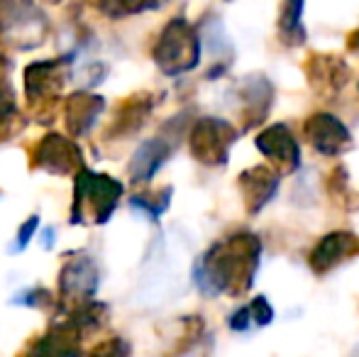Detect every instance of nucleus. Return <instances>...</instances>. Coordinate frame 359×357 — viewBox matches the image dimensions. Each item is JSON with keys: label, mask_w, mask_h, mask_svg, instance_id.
I'll use <instances>...</instances> for the list:
<instances>
[{"label": "nucleus", "mask_w": 359, "mask_h": 357, "mask_svg": "<svg viewBox=\"0 0 359 357\" xmlns=\"http://www.w3.org/2000/svg\"><path fill=\"white\" fill-rule=\"evenodd\" d=\"M237 140H240V130L227 120L215 115L196 118L189 130L191 157L203 167H225Z\"/></svg>", "instance_id": "39448f33"}, {"label": "nucleus", "mask_w": 359, "mask_h": 357, "mask_svg": "<svg viewBox=\"0 0 359 357\" xmlns=\"http://www.w3.org/2000/svg\"><path fill=\"white\" fill-rule=\"evenodd\" d=\"M176 144L179 142H176L174 137H169V135H164L161 130H159V135L144 140V142L135 149L133 159H130V167H128V174H130V179H133V184H147V181H151V177L169 162Z\"/></svg>", "instance_id": "f3484780"}, {"label": "nucleus", "mask_w": 359, "mask_h": 357, "mask_svg": "<svg viewBox=\"0 0 359 357\" xmlns=\"http://www.w3.org/2000/svg\"><path fill=\"white\" fill-rule=\"evenodd\" d=\"M303 137L313 147V152L323 157H342L355 147L350 128L327 110H316L303 120Z\"/></svg>", "instance_id": "9d476101"}, {"label": "nucleus", "mask_w": 359, "mask_h": 357, "mask_svg": "<svg viewBox=\"0 0 359 357\" xmlns=\"http://www.w3.org/2000/svg\"><path fill=\"white\" fill-rule=\"evenodd\" d=\"M303 10L306 5L301 0H286L279 8V18H276V34L279 42L286 47H303L308 39L306 25H303Z\"/></svg>", "instance_id": "6ab92c4d"}, {"label": "nucleus", "mask_w": 359, "mask_h": 357, "mask_svg": "<svg viewBox=\"0 0 359 357\" xmlns=\"http://www.w3.org/2000/svg\"><path fill=\"white\" fill-rule=\"evenodd\" d=\"M279 186L281 177L269 164H255V167H247L245 172H240L237 189H240L245 213L259 215L274 201V196L279 194Z\"/></svg>", "instance_id": "4468645a"}, {"label": "nucleus", "mask_w": 359, "mask_h": 357, "mask_svg": "<svg viewBox=\"0 0 359 357\" xmlns=\"http://www.w3.org/2000/svg\"><path fill=\"white\" fill-rule=\"evenodd\" d=\"M18 120V103H15V90L5 76H0V140L8 137Z\"/></svg>", "instance_id": "5701e85b"}, {"label": "nucleus", "mask_w": 359, "mask_h": 357, "mask_svg": "<svg viewBox=\"0 0 359 357\" xmlns=\"http://www.w3.org/2000/svg\"><path fill=\"white\" fill-rule=\"evenodd\" d=\"M325 191L332 198V203L340 206V208L350 210L357 203V194L352 189V179H350V169L345 164H335V167L327 172L325 179Z\"/></svg>", "instance_id": "aec40b11"}, {"label": "nucleus", "mask_w": 359, "mask_h": 357, "mask_svg": "<svg viewBox=\"0 0 359 357\" xmlns=\"http://www.w3.org/2000/svg\"><path fill=\"white\" fill-rule=\"evenodd\" d=\"M123 194H125L123 181L110 177V174H98L83 167L74 177L72 223L105 225L113 218Z\"/></svg>", "instance_id": "7ed1b4c3"}, {"label": "nucleus", "mask_w": 359, "mask_h": 357, "mask_svg": "<svg viewBox=\"0 0 359 357\" xmlns=\"http://www.w3.org/2000/svg\"><path fill=\"white\" fill-rule=\"evenodd\" d=\"M347 49H350V52H359V27L355 32L347 34Z\"/></svg>", "instance_id": "c756f323"}, {"label": "nucleus", "mask_w": 359, "mask_h": 357, "mask_svg": "<svg viewBox=\"0 0 359 357\" xmlns=\"http://www.w3.org/2000/svg\"><path fill=\"white\" fill-rule=\"evenodd\" d=\"M154 105L156 100L149 90H137V93L123 98L115 108L108 130H105V140H128L137 135L147 125Z\"/></svg>", "instance_id": "dca6fc26"}, {"label": "nucleus", "mask_w": 359, "mask_h": 357, "mask_svg": "<svg viewBox=\"0 0 359 357\" xmlns=\"http://www.w3.org/2000/svg\"><path fill=\"white\" fill-rule=\"evenodd\" d=\"M13 306H27V309H42V311H49L52 306H57V296L52 294L49 289H25V291H18V294L10 299Z\"/></svg>", "instance_id": "b1692460"}, {"label": "nucleus", "mask_w": 359, "mask_h": 357, "mask_svg": "<svg viewBox=\"0 0 359 357\" xmlns=\"http://www.w3.org/2000/svg\"><path fill=\"white\" fill-rule=\"evenodd\" d=\"M262 238L252 230H237L210 245L194 264V284L208 299L225 294L232 299L250 294L262 262Z\"/></svg>", "instance_id": "f257e3e1"}, {"label": "nucleus", "mask_w": 359, "mask_h": 357, "mask_svg": "<svg viewBox=\"0 0 359 357\" xmlns=\"http://www.w3.org/2000/svg\"><path fill=\"white\" fill-rule=\"evenodd\" d=\"M255 147L269 159L271 169L279 177H291L301 167V144L286 123H271L259 130L255 137Z\"/></svg>", "instance_id": "9b49d317"}, {"label": "nucleus", "mask_w": 359, "mask_h": 357, "mask_svg": "<svg viewBox=\"0 0 359 357\" xmlns=\"http://www.w3.org/2000/svg\"><path fill=\"white\" fill-rule=\"evenodd\" d=\"M355 257H359V235L352 230H330L311 248L308 267L316 276H325Z\"/></svg>", "instance_id": "f8f14e48"}, {"label": "nucleus", "mask_w": 359, "mask_h": 357, "mask_svg": "<svg viewBox=\"0 0 359 357\" xmlns=\"http://www.w3.org/2000/svg\"><path fill=\"white\" fill-rule=\"evenodd\" d=\"M98 264L88 252H67L62 269H59L57 294L62 299V304L76 309V306L93 301L95 291H98Z\"/></svg>", "instance_id": "6e6552de"}, {"label": "nucleus", "mask_w": 359, "mask_h": 357, "mask_svg": "<svg viewBox=\"0 0 359 357\" xmlns=\"http://www.w3.org/2000/svg\"><path fill=\"white\" fill-rule=\"evenodd\" d=\"M357 90H359V81H357Z\"/></svg>", "instance_id": "2f4dec72"}, {"label": "nucleus", "mask_w": 359, "mask_h": 357, "mask_svg": "<svg viewBox=\"0 0 359 357\" xmlns=\"http://www.w3.org/2000/svg\"><path fill=\"white\" fill-rule=\"evenodd\" d=\"M83 333L72 318L54 321L37 340L22 350V357H81Z\"/></svg>", "instance_id": "2eb2a0df"}, {"label": "nucleus", "mask_w": 359, "mask_h": 357, "mask_svg": "<svg viewBox=\"0 0 359 357\" xmlns=\"http://www.w3.org/2000/svg\"><path fill=\"white\" fill-rule=\"evenodd\" d=\"M247 306H250V311H252V323L259 325V328L271 325V321H274V306L269 304L266 296H262V294L255 296Z\"/></svg>", "instance_id": "bb28decb"}, {"label": "nucleus", "mask_w": 359, "mask_h": 357, "mask_svg": "<svg viewBox=\"0 0 359 357\" xmlns=\"http://www.w3.org/2000/svg\"><path fill=\"white\" fill-rule=\"evenodd\" d=\"M32 167L52 177H76L83 169V152L74 137L47 133L32 149Z\"/></svg>", "instance_id": "1a4fd4ad"}, {"label": "nucleus", "mask_w": 359, "mask_h": 357, "mask_svg": "<svg viewBox=\"0 0 359 357\" xmlns=\"http://www.w3.org/2000/svg\"><path fill=\"white\" fill-rule=\"evenodd\" d=\"M49 34V20L39 5L5 3L0 5V42L13 44L20 52H27L44 44Z\"/></svg>", "instance_id": "423d86ee"}, {"label": "nucleus", "mask_w": 359, "mask_h": 357, "mask_svg": "<svg viewBox=\"0 0 359 357\" xmlns=\"http://www.w3.org/2000/svg\"><path fill=\"white\" fill-rule=\"evenodd\" d=\"M103 113L105 98L98 93H90V90H74L64 100V123H67L69 135H74V137H86Z\"/></svg>", "instance_id": "a211bd4d"}, {"label": "nucleus", "mask_w": 359, "mask_h": 357, "mask_svg": "<svg viewBox=\"0 0 359 357\" xmlns=\"http://www.w3.org/2000/svg\"><path fill=\"white\" fill-rule=\"evenodd\" d=\"M301 72L308 88L323 100L337 98L352 81V67L335 52H311L303 59Z\"/></svg>", "instance_id": "0eeeda50"}, {"label": "nucleus", "mask_w": 359, "mask_h": 357, "mask_svg": "<svg viewBox=\"0 0 359 357\" xmlns=\"http://www.w3.org/2000/svg\"><path fill=\"white\" fill-rule=\"evenodd\" d=\"M171 196H174L171 186L149 191V194H135L133 198H130V208L142 213L144 218H149V220H159L161 215L166 213V208L171 206Z\"/></svg>", "instance_id": "412c9836"}, {"label": "nucleus", "mask_w": 359, "mask_h": 357, "mask_svg": "<svg viewBox=\"0 0 359 357\" xmlns=\"http://www.w3.org/2000/svg\"><path fill=\"white\" fill-rule=\"evenodd\" d=\"M74 54L57 59H39L25 67V98L37 120H49L57 113L64 83L69 81Z\"/></svg>", "instance_id": "20e7f679"}, {"label": "nucleus", "mask_w": 359, "mask_h": 357, "mask_svg": "<svg viewBox=\"0 0 359 357\" xmlns=\"http://www.w3.org/2000/svg\"><path fill=\"white\" fill-rule=\"evenodd\" d=\"M130 355H133V345L123 335H110V338H103L100 343H95L86 357H130Z\"/></svg>", "instance_id": "393cba45"}, {"label": "nucleus", "mask_w": 359, "mask_h": 357, "mask_svg": "<svg viewBox=\"0 0 359 357\" xmlns=\"http://www.w3.org/2000/svg\"><path fill=\"white\" fill-rule=\"evenodd\" d=\"M276 88L269 81L266 74H250L237 86V98H240V120L242 130H252L269 118V110L274 105Z\"/></svg>", "instance_id": "ddd939ff"}, {"label": "nucleus", "mask_w": 359, "mask_h": 357, "mask_svg": "<svg viewBox=\"0 0 359 357\" xmlns=\"http://www.w3.org/2000/svg\"><path fill=\"white\" fill-rule=\"evenodd\" d=\"M95 8L108 15V18L120 20V18H128V15L144 13V10H156L159 3H125V0H113V3H98Z\"/></svg>", "instance_id": "a878e982"}, {"label": "nucleus", "mask_w": 359, "mask_h": 357, "mask_svg": "<svg viewBox=\"0 0 359 357\" xmlns=\"http://www.w3.org/2000/svg\"><path fill=\"white\" fill-rule=\"evenodd\" d=\"M44 238H42V245H44V250H52V235H57V233H54V228H47V230H44Z\"/></svg>", "instance_id": "7c9ffc66"}, {"label": "nucleus", "mask_w": 359, "mask_h": 357, "mask_svg": "<svg viewBox=\"0 0 359 357\" xmlns=\"http://www.w3.org/2000/svg\"><path fill=\"white\" fill-rule=\"evenodd\" d=\"M201 54H203L201 32L184 15H174L161 27L159 37L151 47V59H154L156 69L166 76H181V74L194 72L201 64Z\"/></svg>", "instance_id": "f03ea898"}, {"label": "nucleus", "mask_w": 359, "mask_h": 357, "mask_svg": "<svg viewBox=\"0 0 359 357\" xmlns=\"http://www.w3.org/2000/svg\"><path fill=\"white\" fill-rule=\"evenodd\" d=\"M69 318L74 321L81 328V333H88V330H98L108 321V306L100 304V301H88V304H81L76 309L69 311Z\"/></svg>", "instance_id": "4be33fe9"}, {"label": "nucleus", "mask_w": 359, "mask_h": 357, "mask_svg": "<svg viewBox=\"0 0 359 357\" xmlns=\"http://www.w3.org/2000/svg\"><path fill=\"white\" fill-rule=\"evenodd\" d=\"M227 325H230L235 333H245L247 328L252 325V311L250 306H240L237 311H232L230 318H227Z\"/></svg>", "instance_id": "c85d7f7f"}, {"label": "nucleus", "mask_w": 359, "mask_h": 357, "mask_svg": "<svg viewBox=\"0 0 359 357\" xmlns=\"http://www.w3.org/2000/svg\"><path fill=\"white\" fill-rule=\"evenodd\" d=\"M37 228H39V215H29V218L18 228V235H15L13 245H10V252H22V250L34 240Z\"/></svg>", "instance_id": "cd10ccee"}]
</instances>
